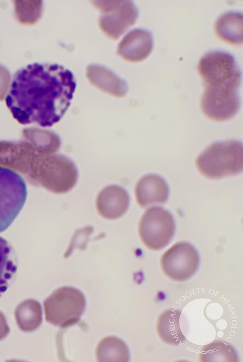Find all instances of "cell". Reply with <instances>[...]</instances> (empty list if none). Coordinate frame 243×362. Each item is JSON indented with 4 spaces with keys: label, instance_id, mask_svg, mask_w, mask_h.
<instances>
[{
    "label": "cell",
    "instance_id": "obj_1",
    "mask_svg": "<svg viewBox=\"0 0 243 362\" xmlns=\"http://www.w3.org/2000/svg\"><path fill=\"white\" fill-rule=\"evenodd\" d=\"M76 87L72 72L57 64L34 63L15 74L5 97L19 123L49 127L61 119Z\"/></svg>",
    "mask_w": 243,
    "mask_h": 362
},
{
    "label": "cell",
    "instance_id": "obj_2",
    "mask_svg": "<svg viewBox=\"0 0 243 362\" xmlns=\"http://www.w3.org/2000/svg\"><path fill=\"white\" fill-rule=\"evenodd\" d=\"M243 144L234 140L211 144L195 161L200 173L213 180L240 173L243 171Z\"/></svg>",
    "mask_w": 243,
    "mask_h": 362
},
{
    "label": "cell",
    "instance_id": "obj_3",
    "mask_svg": "<svg viewBox=\"0 0 243 362\" xmlns=\"http://www.w3.org/2000/svg\"><path fill=\"white\" fill-rule=\"evenodd\" d=\"M38 183L55 193H66L72 189L78 178L77 169L67 156L56 154H44L37 165Z\"/></svg>",
    "mask_w": 243,
    "mask_h": 362
},
{
    "label": "cell",
    "instance_id": "obj_4",
    "mask_svg": "<svg viewBox=\"0 0 243 362\" xmlns=\"http://www.w3.org/2000/svg\"><path fill=\"white\" fill-rule=\"evenodd\" d=\"M43 305L45 320L63 328L78 322L85 311L86 302L79 290L65 286L54 291L44 300Z\"/></svg>",
    "mask_w": 243,
    "mask_h": 362
},
{
    "label": "cell",
    "instance_id": "obj_5",
    "mask_svg": "<svg viewBox=\"0 0 243 362\" xmlns=\"http://www.w3.org/2000/svg\"><path fill=\"white\" fill-rule=\"evenodd\" d=\"M197 69L204 86L238 88L240 85V70L233 56L225 52L206 53L199 60Z\"/></svg>",
    "mask_w": 243,
    "mask_h": 362
},
{
    "label": "cell",
    "instance_id": "obj_6",
    "mask_svg": "<svg viewBox=\"0 0 243 362\" xmlns=\"http://www.w3.org/2000/svg\"><path fill=\"white\" fill-rule=\"evenodd\" d=\"M27 196V185L23 177L16 171L0 166V233L12 224Z\"/></svg>",
    "mask_w": 243,
    "mask_h": 362
},
{
    "label": "cell",
    "instance_id": "obj_7",
    "mask_svg": "<svg viewBox=\"0 0 243 362\" xmlns=\"http://www.w3.org/2000/svg\"><path fill=\"white\" fill-rule=\"evenodd\" d=\"M92 4L101 13L99 26L108 38L116 41L136 23L138 10L131 0H94Z\"/></svg>",
    "mask_w": 243,
    "mask_h": 362
},
{
    "label": "cell",
    "instance_id": "obj_8",
    "mask_svg": "<svg viewBox=\"0 0 243 362\" xmlns=\"http://www.w3.org/2000/svg\"><path fill=\"white\" fill-rule=\"evenodd\" d=\"M175 231L174 219L167 210L156 207L147 209L139 226L141 240L149 249L158 250L171 241Z\"/></svg>",
    "mask_w": 243,
    "mask_h": 362
},
{
    "label": "cell",
    "instance_id": "obj_9",
    "mask_svg": "<svg viewBox=\"0 0 243 362\" xmlns=\"http://www.w3.org/2000/svg\"><path fill=\"white\" fill-rule=\"evenodd\" d=\"M200 106L208 119L223 121L232 118L240 104L237 88L227 86H204Z\"/></svg>",
    "mask_w": 243,
    "mask_h": 362
},
{
    "label": "cell",
    "instance_id": "obj_10",
    "mask_svg": "<svg viewBox=\"0 0 243 362\" xmlns=\"http://www.w3.org/2000/svg\"><path fill=\"white\" fill-rule=\"evenodd\" d=\"M199 264L198 252L191 243H176L162 255L161 267L164 274L175 281H184L191 277Z\"/></svg>",
    "mask_w": 243,
    "mask_h": 362
},
{
    "label": "cell",
    "instance_id": "obj_11",
    "mask_svg": "<svg viewBox=\"0 0 243 362\" xmlns=\"http://www.w3.org/2000/svg\"><path fill=\"white\" fill-rule=\"evenodd\" d=\"M153 38L150 32L135 29L130 31L119 43L117 54L124 60L138 63L145 59L153 48Z\"/></svg>",
    "mask_w": 243,
    "mask_h": 362
},
{
    "label": "cell",
    "instance_id": "obj_12",
    "mask_svg": "<svg viewBox=\"0 0 243 362\" xmlns=\"http://www.w3.org/2000/svg\"><path fill=\"white\" fill-rule=\"evenodd\" d=\"M130 198L122 187L110 185L99 193L96 202L98 213L103 218L114 220L122 216L127 210Z\"/></svg>",
    "mask_w": 243,
    "mask_h": 362
},
{
    "label": "cell",
    "instance_id": "obj_13",
    "mask_svg": "<svg viewBox=\"0 0 243 362\" xmlns=\"http://www.w3.org/2000/svg\"><path fill=\"white\" fill-rule=\"evenodd\" d=\"M135 194L138 204L142 208L153 204L165 203L169 195L166 182L160 176L148 174L137 182Z\"/></svg>",
    "mask_w": 243,
    "mask_h": 362
},
{
    "label": "cell",
    "instance_id": "obj_14",
    "mask_svg": "<svg viewBox=\"0 0 243 362\" xmlns=\"http://www.w3.org/2000/svg\"><path fill=\"white\" fill-rule=\"evenodd\" d=\"M86 76L91 85L116 98L124 97L128 90L127 84L107 69L98 65L87 67Z\"/></svg>",
    "mask_w": 243,
    "mask_h": 362
},
{
    "label": "cell",
    "instance_id": "obj_15",
    "mask_svg": "<svg viewBox=\"0 0 243 362\" xmlns=\"http://www.w3.org/2000/svg\"><path fill=\"white\" fill-rule=\"evenodd\" d=\"M216 36L224 42L232 45L243 43V15L230 12L219 17L214 25Z\"/></svg>",
    "mask_w": 243,
    "mask_h": 362
},
{
    "label": "cell",
    "instance_id": "obj_16",
    "mask_svg": "<svg viewBox=\"0 0 243 362\" xmlns=\"http://www.w3.org/2000/svg\"><path fill=\"white\" fill-rule=\"evenodd\" d=\"M181 313L180 310L172 308L159 316L156 325V331L160 338L166 343L178 345L185 342L186 338L179 324Z\"/></svg>",
    "mask_w": 243,
    "mask_h": 362
},
{
    "label": "cell",
    "instance_id": "obj_17",
    "mask_svg": "<svg viewBox=\"0 0 243 362\" xmlns=\"http://www.w3.org/2000/svg\"><path fill=\"white\" fill-rule=\"evenodd\" d=\"M14 315L20 330L25 332L33 331L40 326L42 321L41 305L35 299H26L17 306Z\"/></svg>",
    "mask_w": 243,
    "mask_h": 362
},
{
    "label": "cell",
    "instance_id": "obj_18",
    "mask_svg": "<svg viewBox=\"0 0 243 362\" xmlns=\"http://www.w3.org/2000/svg\"><path fill=\"white\" fill-rule=\"evenodd\" d=\"M17 271V261L12 247L0 236V297L7 290Z\"/></svg>",
    "mask_w": 243,
    "mask_h": 362
},
{
    "label": "cell",
    "instance_id": "obj_19",
    "mask_svg": "<svg viewBox=\"0 0 243 362\" xmlns=\"http://www.w3.org/2000/svg\"><path fill=\"white\" fill-rule=\"evenodd\" d=\"M96 356L99 362H127L129 351L123 341L110 336L104 338L98 344Z\"/></svg>",
    "mask_w": 243,
    "mask_h": 362
},
{
    "label": "cell",
    "instance_id": "obj_20",
    "mask_svg": "<svg viewBox=\"0 0 243 362\" xmlns=\"http://www.w3.org/2000/svg\"><path fill=\"white\" fill-rule=\"evenodd\" d=\"M200 362H228L238 361L237 351L229 343L215 340L205 345L200 350Z\"/></svg>",
    "mask_w": 243,
    "mask_h": 362
},
{
    "label": "cell",
    "instance_id": "obj_21",
    "mask_svg": "<svg viewBox=\"0 0 243 362\" xmlns=\"http://www.w3.org/2000/svg\"><path fill=\"white\" fill-rule=\"evenodd\" d=\"M15 2V15L21 24L33 25L40 19L43 10L41 0H16Z\"/></svg>",
    "mask_w": 243,
    "mask_h": 362
},
{
    "label": "cell",
    "instance_id": "obj_22",
    "mask_svg": "<svg viewBox=\"0 0 243 362\" xmlns=\"http://www.w3.org/2000/svg\"><path fill=\"white\" fill-rule=\"evenodd\" d=\"M11 76L4 66L0 65V99H2L10 85Z\"/></svg>",
    "mask_w": 243,
    "mask_h": 362
},
{
    "label": "cell",
    "instance_id": "obj_23",
    "mask_svg": "<svg viewBox=\"0 0 243 362\" xmlns=\"http://www.w3.org/2000/svg\"><path fill=\"white\" fill-rule=\"evenodd\" d=\"M10 332L6 319L0 311V341L5 338Z\"/></svg>",
    "mask_w": 243,
    "mask_h": 362
}]
</instances>
